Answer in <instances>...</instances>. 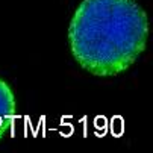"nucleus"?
Masks as SVG:
<instances>
[{"label":"nucleus","instance_id":"1","mask_svg":"<svg viewBox=\"0 0 153 153\" xmlns=\"http://www.w3.org/2000/svg\"><path fill=\"white\" fill-rule=\"evenodd\" d=\"M149 18L137 0H82L68 27L70 49L83 70L117 76L144 52Z\"/></svg>","mask_w":153,"mask_h":153},{"label":"nucleus","instance_id":"2","mask_svg":"<svg viewBox=\"0 0 153 153\" xmlns=\"http://www.w3.org/2000/svg\"><path fill=\"white\" fill-rule=\"evenodd\" d=\"M17 112V103L9 85L0 79V140L11 129Z\"/></svg>","mask_w":153,"mask_h":153}]
</instances>
